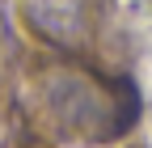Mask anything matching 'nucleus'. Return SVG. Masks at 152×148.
Segmentation results:
<instances>
[{"instance_id":"nucleus-2","label":"nucleus","mask_w":152,"mask_h":148,"mask_svg":"<svg viewBox=\"0 0 152 148\" xmlns=\"http://www.w3.org/2000/svg\"><path fill=\"white\" fill-rule=\"evenodd\" d=\"M21 13L38 38L55 47H80L93 30V0H21Z\"/></svg>"},{"instance_id":"nucleus-1","label":"nucleus","mask_w":152,"mask_h":148,"mask_svg":"<svg viewBox=\"0 0 152 148\" xmlns=\"http://www.w3.org/2000/svg\"><path fill=\"white\" fill-rule=\"evenodd\" d=\"M42 119L64 140L110 144L140 119V93L131 81H110L85 68H59L42 85Z\"/></svg>"}]
</instances>
